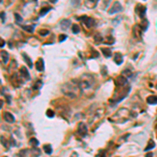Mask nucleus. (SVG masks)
<instances>
[{"label":"nucleus","mask_w":157,"mask_h":157,"mask_svg":"<svg viewBox=\"0 0 157 157\" xmlns=\"http://www.w3.org/2000/svg\"><path fill=\"white\" fill-rule=\"evenodd\" d=\"M130 89H131V87L129 86V84H125V85H117L116 84V90H115V93L113 95V98L110 99V103L112 105L118 104L122 99H124L128 95Z\"/></svg>","instance_id":"f257e3e1"},{"label":"nucleus","mask_w":157,"mask_h":157,"mask_svg":"<svg viewBox=\"0 0 157 157\" xmlns=\"http://www.w3.org/2000/svg\"><path fill=\"white\" fill-rule=\"evenodd\" d=\"M62 90H63V93H64L66 96H69V97H72V98H73V97H75V96L79 95V92H80L81 88L79 87L76 80H73V81H71V83L65 84V85L63 86Z\"/></svg>","instance_id":"f03ea898"},{"label":"nucleus","mask_w":157,"mask_h":157,"mask_svg":"<svg viewBox=\"0 0 157 157\" xmlns=\"http://www.w3.org/2000/svg\"><path fill=\"white\" fill-rule=\"evenodd\" d=\"M76 82H77V85H79V87L81 88V90H86V89H89V88H91L92 86H93V84H94V80H93V77L91 76V75H87V74H85V75H83L81 79H79V80H76Z\"/></svg>","instance_id":"7ed1b4c3"},{"label":"nucleus","mask_w":157,"mask_h":157,"mask_svg":"<svg viewBox=\"0 0 157 157\" xmlns=\"http://www.w3.org/2000/svg\"><path fill=\"white\" fill-rule=\"evenodd\" d=\"M79 20H81L83 23H85V25L87 26V27H92V26L94 25V19L91 18V17H87V16H82L80 18H77Z\"/></svg>","instance_id":"20e7f679"},{"label":"nucleus","mask_w":157,"mask_h":157,"mask_svg":"<svg viewBox=\"0 0 157 157\" xmlns=\"http://www.w3.org/2000/svg\"><path fill=\"white\" fill-rule=\"evenodd\" d=\"M120 11H123V5H122L118 1H115V2L112 4V6L110 8V10L108 11V13H109L110 15H112V14H116V13H118V12H120Z\"/></svg>","instance_id":"39448f33"},{"label":"nucleus","mask_w":157,"mask_h":157,"mask_svg":"<svg viewBox=\"0 0 157 157\" xmlns=\"http://www.w3.org/2000/svg\"><path fill=\"white\" fill-rule=\"evenodd\" d=\"M135 12L141 18V20L145 19V16H146V6H144L142 4H137L135 6Z\"/></svg>","instance_id":"423d86ee"},{"label":"nucleus","mask_w":157,"mask_h":157,"mask_svg":"<svg viewBox=\"0 0 157 157\" xmlns=\"http://www.w3.org/2000/svg\"><path fill=\"white\" fill-rule=\"evenodd\" d=\"M87 126L84 124V123H80L79 124V126H77V132H79V134H80L82 137H85L86 136V134H87Z\"/></svg>","instance_id":"0eeeda50"},{"label":"nucleus","mask_w":157,"mask_h":157,"mask_svg":"<svg viewBox=\"0 0 157 157\" xmlns=\"http://www.w3.org/2000/svg\"><path fill=\"white\" fill-rule=\"evenodd\" d=\"M60 26L63 31H66L69 28V26H71V21L69 19H63L60 22Z\"/></svg>","instance_id":"6e6552de"},{"label":"nucleus","mask_w":157,"mask_h":157,"mask_svg":"<svg viewBox=\"0 0 157 157\" xmlns=\"http://www.w3.org/2000/svg\"><path fill=\"white\" fill-rule=\"evenodd\" d=\"M19 71H20V74H21V76H23L25 80H30V72H28V69L26 68V67H24V66H21L20 67V69H19Z\"/></svg>","instance_id":"1a4fd4ad"},{"label":"nucleus","mask_w":157,"mask_h":157,"mask_svg":"<svg viewBox=\"0 0 157 157\" xmlns=\"http://www.w3.org/2000/svg\"><path fill=\"white\" fill-rule=\"evenodd\" d=\"M113 61L115 62V64L120 65L124 62V57L122 56V54H119V52H116V54H114V56H113Z\"/></svg>","instance_id":"9d476101"},{"label":"nucleus","mask_w":157,"mask_h":157,"mask_svg":"<svg viewBox=\"0 0 157 157\" xmlns=\"http://www.w3.org/2000/svg\"><path fill=\"white\" fill-rule=\"evenodd\" d=\"M36 69L38 71H43L44 70V60L42 58H39L36 62Z\"/></svg>","instance_id":"9b49d317"},{"label":"nucleus","mask_w":157,"mask_h":157,"mask_svg":"<svg viewBox=\"0 0 157 157\" xmlns=\"http://www.w3.org/2000/svg\"><path fill=\"white\" fill-rule=\"evenodd\" d=\"M3 117H4V120L8 122V123H10V124H12V123L15 122V116L12 113H10V112H4L3 113Z\"/></svg>","instance_id":"f8f14e48"},{"label":"nucleus","mask_w":157,"mask_h":157,"mask_svg":"<svg viewBox=\"0 0 157 157\" xmlns=\"http://www.w3.org/2000/svg\"><path fill=\"white\" fill-rule=\"evenodd\" d=\"M141 33H142V30L140 28L139 25H134L133 27V34L135 35L136 38H141Z\"/></svg>","instance_id":"ddd939ff"},{"label":"nucleus","mask_w":157,"mask_h":157,"mask_svg":"<svg viewBox=\"0 0 157 157\" xmlns=\"http://www.w3.org/2000/svg\"><path fill=\"white\" fill-rule=\"evenodd\" d=\"M84 4H85V6L88 8V9H93V8L96 6L97 1H96V0H87V1L84 2Z\"/></svg>","instance_id":"4468645a"},{"label":"nucleus","mask_w":157,"mask_h":157,"mask_svg":"<svg viewBox=\"0 0 157 157\" xmlns=\"http://www.w3.org/2000/svg\"><path fill=\"white\" fill-rule=\"evenodd\" d=\"M9 54H8V51H5V50H1V61H2V63H4V64H6L8 62H9Z\"/></svg>","instance_id":"2eb2a0df"},{"label":"nucleus","mask_w":157,"mask_h":157,"mask_svg":"<svg viewBox=\"0 0 157 157\" xmlns=\"http://www.w3.org/2000/svg\"><path fill=\"white\" fill-rule=\"evenodd\" d=\"M147 103L150 105H155L157 104V96L156 95H150L147 97Z\"/></svg>","instance_id":"dca6fc26"},{"label":"nucleus","mask_w":157,"mask_h":157,"mask_svg":"<svg viewBox=\"0 0 157 157\" xmlns=\"http://www.w3.org/2000/svg\"><path fill=\"white\" fill-rule=\"evenodd\" d=\"M148 25H149V22H148V20H147V19H142V20H141V22H140V24H139V26H140V28L142 30V32L147 31Z\"/></svg>","instance_id":"f3484780"},{"label":"nucleus","mask_w":157,"mask_h":157,"mask_svg":"<svg viewBox=\"0 0 157 157\" xmlns=\"http://www.w3.org/2000/svg\"><path fill=\"white\" fill-rule=\"evenodd\" d=\"M102 51H103L104 56L106 57V58H110V57L112 56V51H111V49H110V48H103V49H102Z\"/></svg>","instance_id":"a211bd4d"},{"label":"nucleus","mask_w":157,"mask_h":157,"mask_svg":"<svg viewBox=\"0 0 157 157\" xmlns=\"http://www.w3.org/2000/svg\"><path fill=\"white\" fill-rule=\"evenodd\" d=\"M22 57L25 59V62L26 63H27V65L30 66V68H32L33 67V62H32V60H31V58L27 56V55H26V54H24V52H23V54H22Z\"/></svg>","instance_id":"6ab92c4d"},{"label":"nucleus","mask_w":157,"mask_h":157,"mask_svg":"<svg viewBox=\"0 0 157 157\" xmlns=\"http://www.w3.org/2000/svg\"><path fill=\"white\" fill-rule=\"evenodd\" d=\"M43 150H44V151H45V153H47L48 155L52 153V148H51V146H50L49 144H46V145H44V147H43Z\"/></svg>","instance_id":"aec40b11"},{"label":"nucleus","mask_w":157,"mask_h":157,"mask_svg":"<svg viewBox=\"0 0 157 157\" xmlns=\"http://www.w3.org/2000/svg\"><path fill=\"white\" fill-rule=\"evenodd\" d=\"M154 147H155V142H154V140L150 139V140H149L148 146H147V147H146V149H145V151H146V152H147V151H150V150H152Z\"/></svg>","instance_id":"412c9836"},{"label":"nucleus","mask_w":157,"mask_h":157,"mask_svg":"<svg viewBox=\"0 0 157 157\" xmlns=\"http://www.w3.org/2000/svg\"><path fill=\"white\" fill-rule=\"evenodd\" d=\"M50 10H51V8H50V6H47V8H42V9H41V11L39 12V15H40V16H44V15H45V14H47V13H48Z\"/></svg>","instance_id":"4be33fe9"},{"label":"nucleus","mask_w":157,"mask_h":157,"mask_svg":"<svg viewBox=\"0 0 157 157\" xmlns=\"http://www.w3.org/2000/svg\"><path fill=\"white\" fill-rule=\"evenodd\" d=\"M22 28L24 30V31H26V32H28V33H33L34 32V30H35V26H32V25H23L22 26Z\"/></svg>","instance_id":"5701e85b"},{"label":"nucleus","mask_w":157,"mask_h":157,"mask_svg":"<svg viewBox=\"0 0 157 157\" xmlns=\"http://www.w3.org/2000/svg\"><path fill=\"white\" fill-rule=\"evenodd\" d=\"M104 41H105V43H106V44H109V45H110V44H113L115 40H114V38H113V37L108 36L107 38H105V39H104Z\"/></svg>","instance_id":"b1692460"},{"label":"nucleus","mask_w":157,"mask_h":157,"mask_svg":"<svg viewBox=\"0 0 157 157\" xmlns=\"http://www.w3.org/2000/svg\"><path fill=\"white\" fill-rule=\"evenodd\" d=\"M30 144H31L33 147H38V146H39V140H38L37 138H34V137H33V138L30 139Z\"/></svg>","instance_id":"393cba45"},{"label":"nucleus","mask_w":157,"mask_h":157,"mask_svg":"<svg viewBox=\"0 0 157 157\" xmlns=\"http://www.w3.org/2000/svg\"><path fill=\"white\" fill-rule=\"evenodd\" d=\"M94 40H95V42H96V43H101V42H103V41H104V38L102 37V35H101V34H97L96 36H94Z\"/></svg>","instance_id":"a878e982"},{"label":"nucleus","mask_w":157,"mask_h":157,"mask_svg":"<svg viewBox=\"0 0 157 157\" xmlns=\"http://www.w3.org/2000/svg\"><path fill=\"white\" fill-rule=\"evenodd\" d=\"M122 74H123L124 76H126V77H129V76L132 75V72H131L130 69H125V70L122 72Z\"/></svg>","instance_id":"bb28decb"},{"label":"nucleus","mask_w":157,"mask_h":157,"mask_svg":"<svg viewBox=\"0 0 157 157\" xmlns=\"http://www.w3.org/2000/svg\"><path fill=\"white\" fill-rule=\"evenodd\" d=\"M71 30H72L73 34H77L79 32H80V26L76 25V24H73V25L71 26Z\"/></svg>","instance_id":"cd10ccee"},{"label":"nucleus","mask_w":157,"mask_h":157,"mask_svg":"<svg viewBox=\"0 0 157 157\" xmlns=\"http://www.w3.org/2000/svg\"><path fill=\"white\" fill-rule=\"evenodd\" d=\"M46 115H47L49 118H51V117H54V116H55V112L52 111L51 109H48V110L46 111Z\"/></svg>","instance_id":"c85d7f7f"},{"label":"nucleus","mask_w":157,"mask_h":157,"mask_svg":"<svg viewBox=\"0 0 157 157\" xmlns=\"http://www.w3.org/2000/svg\"><path fill=\"white\" fill-rule=\"evenodd\" d=\"M49 34V31L48 30H40L39 31V35H41V36H46V35H48Z\"/></svg>","instance_id":"c756f323"},{"label":"nucleus","mask_w":157,"mask_h":157,"mask_svg":"<svg viewBox=\"0 0 157 157\" xmlns=\"http://www.w3.org/2000/svg\"><path fill=\"white\" fill-rule=\"evenodd\" d=\"M41 86H42V81H37L36 82V84H35V86H34V88L35 89H39V88H41Z\"/></svg>","instance_id":"7c9ffc66"},{"label":"nucleus","mask_w":157,"mask_h":157,"mask_svg":"<svg viewBox=\"0 0 157 157\" xmlns=\"http://www.w3.org/2000/svg\"><path fill=\"white\" fill-rule=\"evenodd\" d=\"M15 17H16V21L18 22V23H20V22H22V17L19 15V14H15Z\"/></svg>","instance_id":"2f4dec72"},{"label":"nucleus","mask_w":157,"mask_h":157,"mask_svg":"<svg viewBox=\"0 0 157 157\" xmlns=\"http://www.w3.org/2000/svg\"><path fill=\"white\" fill-rule=\"evenodd\" d=\"M4 21H5V13L1 12V22L4 23Z\"/></svg>","instance_id":"473e14b6"},{"label":"nucleus","mask_w":157,"mask_h":157,"mask_svg":"<svg viewBox=\"0 0 157 157\" xmlns=\"http://www.w3.org/2000/svg\"><path fill=\"white\" fill-rule=\"evenodd\" d=\"M66 36L65 35H61L60 37H59V42H62V41H64V40H66Z\"/></svg>","instance_id":"72a5a7b5"},{"label":"nucleus","mask_w":157,"mask_h":157,"mask_svg":"<svg viewBox=\"0 0 157 157\" xmlns=\"http://www.w3.org/2000/svg\"><path fill=\"white\" fill-rule=\"evenodd\" d=\"M146 157H153V153L152 152H148L146 154Z\"/></svg>","instance_id":"f704fd0d"},{"label":"nucleus","mask_w":157,"mask_h":157,"mask_svg":"<svg viewBox=\"0 0 157 157\" xmlns=\"http://www.w3.org/2000/svg\"><path fill=\"white\" fill-rule=\"evenodd\" d=\"M96 157H105V153H104V152H101L98 155H96Z\"/></svg>","instance_id":"c9c22d12"},{"label":"nucleus","mask_w":157,"mask_h":157,"mask_svg":"<svg viewBox=\"0 0 157 157\" xmlns=\"http://www.w3.org/2000/svg\"><path fill=\"white\" fill-rule=\"evenodd\" d=\"M4 44H5V43H4L3 39H1V47H3V46H4Z\"/></svg>","instance_id":"e433bc0d"},{"label":"nucleus","mask_w":157,"mask_h":157,"mask_svg":"<svg viewBox=\"0 0 157 157\" xmlns=\"http://www.w3.org/2000/svg\"><path fill=\"white\" fill-rule=\"evenodd\" d=\"M76 156H77V155H76V153H73V155H72L71 157H76Z\"/></svg>","instance_id":"4c0bfd02"},{"label":"nucleus","mask_w":157,"mask_h":157,"mask_svg":"<svg viewBox=\"0 0 157 157\" xmlns=\"http://www.w3.org/2000/svg\"><path fill=\"white\" fill-rule=\"evenodd\" d=\"M155 88H156V89H157V83H156V85H155Z\"/></svg>","instance_id":"58836bf2"},{"label":"nucleus","mask_w":157,"mask_h":157,"mask_svg":"<svg viewBox=\"0 0 157 157\" xmlns=\"http://www.w3.org/2000/svg\"><path fill=\"white\" fill-rule=\"evenodd\" d=\"M156 131H157V127H156Z\"/></svg>","instance_id":"ea45409f"}]
</instances>
